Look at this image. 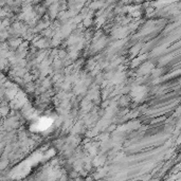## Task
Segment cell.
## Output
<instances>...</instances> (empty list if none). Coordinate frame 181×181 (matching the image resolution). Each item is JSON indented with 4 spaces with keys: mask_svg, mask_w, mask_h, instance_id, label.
<instances>
[]
</instances>
